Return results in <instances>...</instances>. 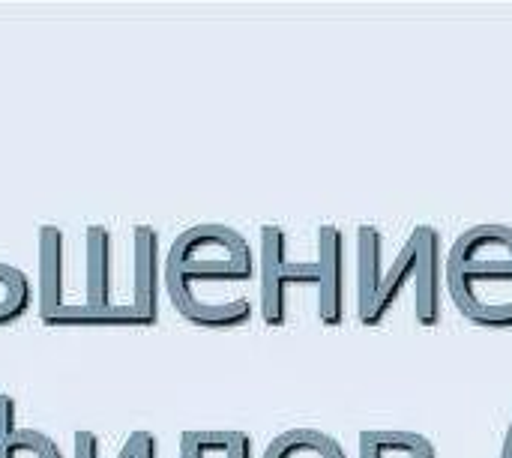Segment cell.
<instances>
[{
	"label": "cell",
	"mask_w": 512,
	"mask_h": 458,
	"mask_svg": "<svg viewBox=\"0 0 512 458\" xmlns=\"http://www.w3.org/2000/svg\"><path fill=\"white\" fill-rule=\"evenodd\" d=\"M258 270L249 240L222 222H201L177 234L165 258V291L174 309L195 324L201 285H240Z\"/></svg>",
	"instance_id": "cell-1"
},
{
	"label": "cell",
	"mask_w": 512,
	"mask_h": 458,
	"mask_svg": "<svg viewBox=\"0 0 512 458\" xmlns=\"http://www.w3.org/2000/svg\"><path fill=\"white\" fill-rule=\"evenodd\" d=\"M444 276L465 318L483 327H507V321L483 303L480 285L512 282V225L480 222L462 231L447 252Z\"/></svg>",
	"instance_id": "cell-2"
},
{
	"label": "cell",
	"mask_w": 512,
	"mask_h": 458,
	"mask_svg": "<svg viewBox=\"0 0 512 458\" xmlns=\"http://www.w3.org/2000/svg\"><path fill=\"white\" fill-rule=\"evenodd\" d=\"M417 240L408 234L405 246L396 252L393 264L384 258V231L375 222L357 225V318L375 327L396 306L417 270Z\"/></svg>",
	"instance_id": "cell-3"
},
{
	"label": "cell",
	"mask_w": 512,
	"mask_h": 458,
	"mask_svg": "<svg viewBox=\"0 0 512 458\" xmlns=\"http://www.w3.org/2000/svg\"><path fill=\"white\" fill-rule=\"evenodd\" d=\"M261 318L270 327L288 321V291L294 285L318 288V261H294L288 255V231L279 222L261 225Z\"/></svg>",
	"instance_id": "cell-4"
},
{
	"label": "cell",
	"mask_w": 512,
	"mask_h": 458,
	"mask_svg": "<svg viewBox=\"0 0 512 458\" xmlns=\"http://www.w3.org/2000/svg\"><path fill=\"white\" fill-rule=\"evenodd\" d=\"M162 240L153 225H135L132 228V300L129 306L138 312L144 327H153L159 321L162 306Z\"/></svg>",
	"instance_id": "cell-5"
},
{
	"label": "cell",
	"mask_w": 512,
	"mask_h": 458,
	"mask_svg": "<svg viewBox=\"0 0 512 458\" xmlns=\"http://www.w3.org/2000/svg\"><path fill=\"white\" fill-rule=\"evenodd\" d=\"M318 318L327 327L345 321V231L336 222L318 228Z\"/></svg>",
	"instance_id": "cell-6"
},
{
	"label": "cell",
	"mask_w": 512,
	"mask_h": 458,
	"mask_svg": "<svg viewBox=\"0 0 512 458\" xmlns=\"http://www.w3.org/2000/svg\"><path fill=\"white\" fill-rule=\"evenodd\" d=\"M411 237L417 240V270H414V315L417 324H441V231L432 222H420Z\"/></svg>",
	"instance_id": "cell-7"
},
{
	"label": "cell",
	"mask_w": 512,
	"mask_h": 458,
	"mask_svg": "<svg viewBox=\"0 0 512 458\" xmlns=\"http://www.w3.org/2000/svg\"><path fill=\"white\" fill-rule=\"evenodd\" d=\"M39 318L48 324L69 300H66V237L57 225H39Z\"/></svg>",
	"instance_id": "cell-8"
},
{
	"label": "cell",
	"mask_w": 512,
	"mask_h": 458,
	"mask_svg": "<svg viewBox=\"0 0 512 458\" xmlns=\"http://www.w3.org/2000/svg\"><path fill=\"white\" fill-rule=\"evenodd\" d=\"M87 279H84V303L93 309H114V240L105 225H87Z\"/></svg>",
	"instance_id": "cell-9"
},
{
	"label": "cell",
	"mask_w": 512,
	"mask_h": 458,
	"mask_svg": "<svg viewBox=\"0 0 512 458\" xmlns=\"http://www.w3.org/2000/svg\"><path fill=\"white\" fill-rule=\"evenodd\" d=\"M360 458H438V450L420 432L363 429L360 432Z\"/></svg>",
	"instance_id": "cell-10"
},
{
	"label": "cell",
	"mask_w": 512,
	"mask_h": 458,
	"mask_svg": "<svg viewBox=\"0 0 512 458\" xmlns=\"http://www.w3.org/2000/svg\"><path fill=\"white\" fill-rule=\"evenodd\" d=\"M261 458H348L339 438L321 429H288L276 435Z\"/></svg>",
	"instance_id": "cell-11"
},
{
	"label": "cell",
	"mask_w": 512,
	"mask_h": 458,
	"mask_svg": "<svg viewBox=\"0 0 512 458\" xmlns=\"http://www.w3.org/2000/svg\"><path fill=\"white\" fill-rule=\"evenodd\" d=\"M48 327H144L138 312L129 303H120L114 309H93L87 303H66Z\"/></svg>",
	"instance_id": "cell-12"
},
{
	"label": "cell",
	"mask_w": 512,
	"mask_h": 458,
	"mask_svg": "<svg viewBox=\"0 0 512 458\" xmlns=\"http://www.w3.org/2000/svg\"><path fill=\"white\" fill-rule=\"evenodd\" d=\"M33 303V285L24 270L0 264V327L18 321Z\"/></svg>",
	"instance_id": "cell-13"
},
{
	"label": "cell",
	"mask_w": 512,
	"mask_h": 458,
	"mask_svg": "<svg viewBox=\"0 0 512 458\" xmlns=\"http://www.w3.org/2000/svg\"><path fill=\"white\" fill-rule=\"evenodd\" d=\"M0 458H66L57 441L39 429H21L18 435L0 441Z\"/></svg>",
	"instance_id": "cell-14"
},
{
	"label": "cell",
	"mask_w": 512,
	"mask_h": 458,
	"mask_svg": "<svg viewBox=\"0 0 512 458\" xmlns=\"http://www.w3.org/2000/svg\"><path fill=\"white\" fill-rule=\"evenodd\" d=\"M231 441V429H195L180 435V458L225 456Z\"/></svg>",
	"instance_id": "cell-15"
},
{
	"label": "cell",
	"mask_w": 512,
	"mask_h": 458,
	"mask_svg": "<svg viewBox=\"0 0 512 458\" xmlns=\"http://www.w3.org/2000/svg\"><path fill=\"white\" fill-rule=\"evenodd\" d=\"M18 432H21V426H18V405H15L12 396L0 393V441L12 438Z\"/></svg>",
	"instance_id": "cell-16"
},
{
	"label": "cell",
	"mask_w": 512,
	"mask_h": 458,
	"mask_svg": "<svg viewBox=\"0 0 512 458\" xmlns=\"http://www.w3.org/2000/svg\"><path fill=\"white\" fill-rule=\"evenodd\" d=\"M129 447H132V458H159V444L156 435L147 429H138L129 435Z\"/></svg>",
	"instance_id": "cell-17"
},
{
	"label": "cell",
	"mask_w": 512,
	"mask_h": 458,
	"mask_svg": "<svg viewBox=\"0 0 512 458\" xmlns=\"http://www.w3.org/2000/svg\"><path fill=\"white\" fill-rule=\"evenodd\" d=\"M225 458H255V441L249 432H240V429H231V441H228V450Z\"/></svg>",
	"instance_id": "cell-18"
},
{
	"label": "cell",
	"mask_w": 512,
	"mask_h": 458,
	"mask_svg": "<svg viewBox=\"0 0 512 458\" xmlns=\"http://www.w3.org/2000/svg\"><path fill=\"white\" fill-rule=\"evenodd\" d=\"M75 458H99V435L96 432H75Z\"/></svg>",
	"instance_id": "cell-19"
},
{
	"label": "cell",
	"mask_w": 512,
	"mask_h": 458,
	"mask_svg": "<svg viewBox=\"0 0 512 458\" xmlns=\"http://www.w3.org/2000/svg\"><path fill=\"white\" fill-rule=\"evenodd\" d=\"M501 458H512V420H510V426H507L504 444H501Z\"/></svg>",
	"instance_id": "cell-20"
},
{
	"label": "cell",
	"mask_w": 512,
	"mask_h": 458,
	"mask_svg": "<svg viewBox=\"0 0 512 458\" xmlns=\"http://www.w3.org/2000/svg\"><path fill=\"white\" fill-rule=\"evenodd\" d=\"M117 458H132V447H129V441L120 447V453H117Z\"/></svg>",
	"instance_id": "cell-21"
}]
</instances>
